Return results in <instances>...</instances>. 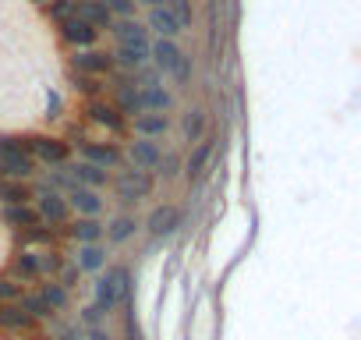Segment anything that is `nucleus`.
<instances>
[{"instance_id":"c9c22d12","label":"nucleus","mask_w":361,"mask_h":340,"mask_svg":"<svg viewBox=\"0 0 361 340\" xmlns=\"http://www.w3.org/2000/svg\"><path fill=\"white\" fill-rule=\"evenodd\" d=\"M103 8L110 11V18H138V4L135 0H103Z\"/></svg>"},{"instance_id":"6e6552de","label":"nucleus","mask_w":361,"mask_h":340,"mask_svg":"<svg viewBox=\"0 0 361 340\" xmlns=\"http://www.w3.org/2000/svg\"><path fill=\"white\" fill-rule=\"evenodd\" d=\"M64 202H68V210H75L78 217H89V220H99L103 210H106V199L99 192H92V188H82V185H71Z\"/></svg>"},{"instance_id":"a211bd4d","label":"nucleus","mask_w":361,"mask_h":340,"mask_svg":"<svg viewBox=\"0 0 361 340\" xmlns=\"http://www.w3.org/2000/svg\"><path fill=\"white\" fill-rule=\"evenodd\" d=\"M32 326H36V319L18 301L0 305V329H4V333H32Z\"/></svg>"},{"instance_id":"9d476101","label":"nucleus","mask_w":361,"mask_h":340,"mask_svg":"<svg viewBox=\"0 0 361 340\" xmlns=\"http://www.w3.org/2000/svg\"><path fill=\"white\" fill-rule=\"evenodd\" d=\"M124 156L131 159L135 170L156 174V166H159V159H163V149H159V142H152V138H135V142H128Z\"/></svg>"},{"instance_id":"f8f14e48","label":"nucleus","mask_w":361,"mask_h":340,"mask_svg":"<svg viewBox=\"0 0 361 340\" xmlns=\"http://www.w3.org/2000/svg\"><path fill=\"white\" fill-rule=\"evenodd\" d=\"M180 224H185V213H180L177 206H170V202L156 206V210L149 213V220H145V227H149L152 238H166V234H173Z\"/></svg>"},{"instance_id":"a19ab883","label":"nucleus","mask_w":361,"mask_h":340,"mask_svg":"<svg viewBox=\"0 0 361 340\" xmlns=\"http://www.w3.org/2000/svg\"><path fill=\"white\" fill-rule=\"evenodd\" d=\"M156 174L177 178V174H180V156H177V152H163V159H159V166H156Z\"/></svg>"},{"instance_id":"2f4dec72","label":"nucleus","mask_w":361,"mask_h":340,"mask_svg":"<svg viewBox=\"0 0 361 340\" xmlns=\"http://www.w3.org/2000/svg\"><path fill=\"white\" fill-rule=\"evenodd\" d=\"M39 294H43V301L54 308V312H61V308H68V301H71V291H64L57 280H47L43 287H39Z\"/></svg>"},{"instance_id":"09e8293b","label":"nucleus","mask_w":361,"mask_h":340,"mask_svg":"<svg viewBox=\"0 0 361 340\" xmlns=\"http://www.w3.org/2000/svg\"><path fill=\"white\" fill-rule=\"evenodd\" d=\"M71 4H85V0H71Z\"/></svg>"},{"instance_id":"393cba45","label":"nucleus","mask_w":361,"mask_h":340,"mask_svg":"<svg viewBox=\"0 0 361 340\" xmlns=\"http://www.w3.org/2000/svg\"><path fill=\"white\" fill-rule=\"evenodd\" d=\"M103 227H106V224H99V220L78 217V220L68 227V234H71L78 245H99V241H103Z\"/></svg>"},{"instance_id":"a878e982","label":"nucleus","mask_w":361,"mask_h":340,"mask_svg":"<svg viewBox=\"0 0 361 340\" xmlns=\"http://www.w3.org/2000/svg\"><path fill=\"white\" fill-rule=\"evenodd\" d=\"M110 57H114V68L121 64V68L135 71V68L149 64V43H145V47H121V43H117V50H114Z\"/></svg>"},{"instance_id":"f03ea898","label":"nucleus","mask_w":361,"mask_h":340,"mask_svg":"<svg viewBox=\"0 0 361 340\" xmlns=\"http://www.w3.org/2000/svg\"><path fill=\"white\" fill-rule=\"evenodd\" d=\"M131 298V269L128 266H110L106 269V277H99L96 280V308L103 312V315H110L117 305H124Z\"/></svg>"},{"instance_id":"aec40b11","label":"nucleus","mask_w":361,"mask_h":340,"mask_svg":"<svg viewBox=\"0 0 361 340\" xmlns=\"http://www.w3.org/2000/svg\"><path fill=\"white\" fill-rule=\"evenodd\" d=\"M110 103H114V110H117L124 121H135V117L142 114V107H138V89L128 85L124 78L114 85V99H110Z\"/></svg>"},{"instance_id":"2eb2a0df","label":"nucleus","mask_w":361,"mask_h":340,"mask_svg":"<svg viewBox=\"0 0 361 340\" xmlns=\"http://www.w3.org/2000/svg\"><path fill=\"white\" fill-rule=\"evenodd\" d=\"M173 92L166 89V85H145V89H138V107H142V114H170L173 110Z\"/></svg>"},{"instance_id":"ea45409f","label":"nucleus","mask_w":361,"mask_h":340,"mask_svg":"<svg viewBox=\"0 0 361 340\" xmlns=\"http://www.w3.org/2000/svg\"><path fill=\"white\" fill-rule=\"evenodd\" d=\"M47 18H54V22H64V18H71V11H75V4L71 0H47Z\"/></svg>"},{"instance_id":"e433bc0d","label":"nucleus","mask_w":361,"mask_h":340,"mask_svg":"<svg viewBox=\"0 0 361 340\" xmlns=\"http://www.w3.org/2000/svg\"><path fill=\"white\" fill-rule=\"evenodd\" d=\"M50 241H54V231H50L47 224H39V227L18 234V245H50Z\"/></svg>"},{"instance_id":"b1692460","label":"nucleus","mask_w":361,"mask_h":340,"mask_svg":"<svg viewBox=\"0 0 361 340\" xmlns=\"http://www.w3.org/2000/svg\"><path fill=\"white\" fill-rule=\"evenodd\" d=\"M209 159H213V138L206 135L202 142H195V149H192V156H188V163H185V174H188V181H199V178L206 174Z\"/></svg>"},{"instance_id":"cd10ccee","label":"nucleus","mask_w":361,"mask_h":340,"mask_svg":"<svg viewBox=\"0 0 361 340\" xmlns=\"http://www.w3.org/2000/svg\"><path fill=\"white\" fill-rule=\"evenodd\" d=\"M0 202H4V206L32 202V188L25 181H4V178H0Z\"/></svg>"},{"instance_id":"79ce46f5","label":"nucleus","mask_w":361,"mask_h":340,"mask_svg":"<svg viewBox=\"0 0 361 340\" xmlns=\"http://www.w3.org/2000/svg\"><path fill=\"white\" fill-rule=\"evenodd\" d=\"M99 319H106V315H103L96 305H85V308H82V322H85L89 329H92V326H99Z\"/></svg>"},{"instance_id":"9b49d317","label":"nucleus","mask_w":361,"mask_h":340,"mask_svg":"<svg viewBox=\"0 0 361 340\" xmlns=\"http://www.w3.org/2000/svg\"><path fill=\"white\" fill-rule=\"evenodd\" d=\"M57 32H61V40L68 43V47H75V50H89V47H96V40H99V32L92 29V25H85L82 18H64V22H57Z\"/></svg>"},{"instance_id":"20e7f679","label":"nucleus","mask_w":361,"mask_h":340,"mask_svg":"<svg viewBox=\"0 0 361 340\" xmlns=\"http://www.w3.org/2000/svg\"><path fill=\"white\" fill-rule=\"evenodd\" d=\"M78 152H82V159H85V163H92V166L106 170V174L124 163V149H121L117 142H92V138H78Z\"/></svg>"},{"instance_id":"58836bf2","label":"nucleus","mask_w":361,"mask_h":340,"mask_svg":"<svg viewBox=\"0 0 361 340\" xmlns=\"http://www.w3.org/2000/svg\"><path fill=\"white\" fill-rule=\"evenodd\" d=\"M22 294H25V291H22V284H18L15 277H8V273L0 277V305H8V301H18Z\"/></svg>"},{"instance_id":"f3484780","label":"nucleus","mask_w":361,"mask_h":340,"mask_svg":"<svg viewBox=\"0 0 361 340\" xmlns=\"http://www.w3.org/2000/svg\"><path fill=\"white\" fill-rule=\"evenodd\" d=\"M0 220H4L11 231H18V234H25V231H32V227H39V224H43L32 202H22V206H4Z\"/></svg>"},{"instance_id":"473e14b6","label":"nucleus","mask_w":361,"mask_h":340,"mask_svg":"<svg viewBox=\"0 0 361 340\" xmlns=\"http://www.w3.org/2000/svg\"><path fill=\"white\" fill-rule=\"evenodd\" d=\"M166 11L177 18V25H180V29H192V22H195V8H192V0H166Z\"/></svg>"},{"instance_id":"f704fd0d","label":"nucleus","mask_w":361,"mask_h":340,"mask_svg":"<svg viewBox=\"0 0 361 340\" xmlns=\"http://www.w3.org/2000/svg\"><path fill=\"white\" fill-rule=\"evenodd\" d=\"M36 259H39V273H43V277H57V269L64 266V255H61L57 248L36 252Z\"/></svg>"},{"instance_id":"37998d69","label":"nucleus","mask_w":361,"mask_h":340,"mask_svg":"<svg viewBox=\"0 0 361 340\" xmlns=\"http://www.w3.org/2000/svg\"><path fill=\"white\" fill-rule=\"evenodd\" d=\"M57 110H61V96L47 92V117H57Z\"/></svg>"},{"instance_id":"c85d7f7f","label":"nucleus","mask_w":361,"mask_h":340,"mask_svg":"<svg viewBox=\"0 0 361 340\" xmlns=\"http://www.w3.org/2000/svg\"><path fill=\"white\" fill-rule=\"evenodd\" d=\"M206 135H209V114L202 107L188 110V117H185V138L188 142H202Z\"/></svg>"},{"instance_id":"72a5a7b5","label":"nucleus","mask_w":361,"mask_h":340,"mask_svg":"<svg viewBox=\"0 0 361 340\" xmlns=\"http://www.w3.org/2000/svg\"><path fill=\"white\" fill-rule=\"evenodd\" d=\"M18 305H22L32 319H47V315H54V308L43 301V294H39V291H36V294H22V298H18Z\"/></svg>"},{"instance_id":"4468645a","label":"nucleus","mask_w":361,"mask_h":340,"mask_svg":"<svg viewBox=\"0 0 361 340\" xmlns=\"http://www.w3.org/2000/svg\"><path fill=\"white\" fill-rule=\"evenodd\" d=\"M110 36H114L121 47H145V43H149V29H145V22H138V18H117V22L110 25Z\"/></svg>"},{"instance_id":"f257e3e1","label":"nucleus","mask_w":361,"mask_h":340,"mask_svg":"<svg viewBox=\"0 0 361 340\" xmlns=\"http://www.w3.org/2000/svg\"><path fill=\"white\" fill-rule=\"evenodd\" d=\"M149 61H152V68L159 75L173 78L177 85H188L192 75H195V61L177 47V40H156V43H149Z\"/></svg>"},{"instance_id":"4be33fe9","label":"nucleus","mask_w":361,"mask_h":340,"mask_svg":"<svg viewBox=\"0 0 361 340\" xmlns=\"http://www.w3.org/2000/svg\"><path fill=\"white\" fill-rule=\"evenodd\" d=\"M75 18H82L85 25H92L96 32H110V25H114V18H110V11L103 8V0H85V4H75V11H71Z\"/></svg>"},{"instance_id":"c03bdc74","label":"nucleus","mask_w":361,"mask_h":340,"mask_svg":"<svg viewBox=\"0 0 361 340\" xmlns=\"http://www.w3.org/2000/svg\"><path fill=\"white\" fill-rule=\"evenodd\" d=\"M89 340H114V336H110L106 329H99V326H92V329H89Z\"/></svg>"},{"instance_id":"7ed1b4c3","label":"nucleus","mask_w":361,"mask_h":340,"mask_svg":"<svg viewBox=\"0 0 361 340\" xmlns=\"http://www.w3.org/2000/svg\"><path fill=\"white\" fill-rule=\"evenodd\" d=\"M114 192L121 202H142L156 192V174H145V170H124V174L114 181Z\"/></svg>"},{"instance_id":"bb28decb","label":"nucleus","mask_w":361,"mask_h":340,"mask_svg":"<svg viewBox=\"0 0 361 340\" xmlns=\"http://www.w3.org/2000/svg\"><path fill=\"white\" fill-rule=\"evenodd\" d=\"M75 266H78L82 273H99V269L106 266V252H103V245H78Z\"/></svg>"},{"instance_id":"7c9ffc66","label":"nucleus","mask_w":361,"mask_h":340,"mask_svg":"<svg viewBox=\"0 0 361 340\" xmlns=\"http://www.w3.org/2000/svg\"><path fill=\"white\" fill-rule=\"evenodd\" d=\"M135 227H138V224H135V217H114V220H110V227H103V234H106L114 245H121V241H128V238L135 234Z\"/></svg>"},{"instance_id":"1a4fd4ad","label":"nucleus","mask_w":361,"mask_h":340,"mask_svg":"<svg viewBox=\"0 0 361 340\" xmlns=\"http://www.w3.org/2000/svg\"><path fill=\"white\" fill-rule=\"evenodd\" d=\"M85 117H89L96 128L110 131V135H124V131H128V121L114 110L110 99H89V103H85Z\"/></svg>"},{"instance_id":"4c0bfd02","label":"nucleus","mask_w":361,"mask_h":340,"mask_svg":"<svg viewBox=\"0 0 361 340\" xmlns=\"http://www.w3.org/2000/svg\"><path fill=\"white\" fill-rule=\"evenodd\" d=\"M50 280H57L64 291H71V287H78V280H82V269H78L75 262H64V266L57 269V277H50Z\"/></svg>"},{"instance_id":"de8ad7c7","label":"nucleus","mask_w":361,"mask_h":340,"mask_svg":"<svg viewBox=\"0 0 361 340\" xmlns=\"http://www.w3.org/2000/svg\"><path fill=\"white\" fill-rule=\"evenodd\" d=\"M29 340H50V336H39V333H36V336H29Z\"/></svg>"},{"instance_id":"a18cd8bd","label":"nucleus","mask_w":361,"mask_h":340,"mask_svg":"<svg viewBox=\"0 0 361 340\" xmlns=\"http://www.w3.org/2000/svg\"><path fill=\"white\" fill-rule=\"evenodd\" d=\"M135 4H145V8H166V0H135Z\"/></svg>"},{"instance_id":"0eeeda50","label":"nucleus","mask_w":361,"mask_h":340,"mask_svg":"<svg viewBox=\"0 0 361 340\" xmlns=\"http://www.w3.org/2000/svg\"><path fill=\"white\" fill-rule=\"evenodd\" d=\"M71 71L75 75H92V78H110L114 75V57L89 47V50H75L71 54Z\"/></svg>"},{"instance_id":"6ab92c4d","label":"nucleus","mask_w":361,"mask_h":340,"mask_svg":"<svg viewBox=\"0 0 361 340\" xmlns=\"http://www.w3.org/2000/svg\"><path fill=\"white\" fill-rule=\"evenodd\" d=\"M145 29H149V32H156L159 40H177L180 32H185L166 8H149V15H145Z\"/></svg>"},{"instance_id":"c756f323","label":"nucleus","mask_w":361,"mask_h":340,"mask_svg":"<svg viewBox=\"0 0 361 340\" xmlns=\"http://www.w3.org/2000/svg\"><path fill=\"white\" fill-rule=\"evenodd\" d=\"M71 85H75L82 96H89V99H99V96L106 92V78H92V75H75V71H71Z\"/></svg>"},{"instance_id":"dca6fc26","label":"nucleus","mask_w":361,"mask_h":340,"mask_svg":"<svg viewBox=\"0 0 361 340\" xmlns=\"http://www.w3.org/2000/svg\"><path fill=\"white\" fill-rule=\"evenodd\" d=\"M32 174H36V159L29 152L0 156V178H4V181H29Z\"/></svg>"},{"instance_id":"49530a36","label":"nucleus","mask_w":361,"mask_h":340,"mask_svg":"<svg viewBox=\"0 0 361 340\" xmlns=\"http://www.w3.org/2000/svg\"><path fill=\"white\" fill-rule=\"evenodd\" d=\"M32 4H36V8H47V0H32Z\"/></svg>"},{"instance_id":"423d86ee","label":"nucleus","mask_w":361,"mask_h":340,"mask_svg":"<svg viewBox=\"0 0 361 340\" xmlns=\"http://www.w3.org/2000/svg\"><path fill=\"white\" fill-rule=\"evenodd\" d=\"M36 213H39V220H43L47 227H61V224H68V217H71L64 195L54 192V188H47V185L36 188Z\"/></svg>"},{"instance_id":"412c9836","label":"nucleus","mask_w":361,"mask_h":340,"mask_svg":"<svg viewBox=\"0 0 361 340\" xmlns=\"http://www.w3.org/2000/svg\"><path fill=\"white\" fill-rule=\"evenodd\" d=\"M131 131H135V138H152L156 142L170 131V117L166 114H138L131 121Z\"/></svg>"},{"instance_id":"39448f33","label":"nucleus","mask_w":361,"mask_h":340,"mask_svg":"<svg viewBox=\"0 0 361 340\" xmlns=\"http://www.w3.org/2000/svg\"><path fill=\"white\" fill-rule=\"evenodd\" d=\"M29 152L36 163H47V166H64L68 156H71V145L64 138H54V135H29Z\"/></svg>"},{"instance_id":"ddd939ff","label":"nucleus","mask_w":361,"mask_h":340,"mask_svg":"<svg viewBox=\"0 0 361 340\" xmlns=\"http://www.w3.org/2000/svg\"><path fill=\"white\" fill-rule=\"evenodd\" d=\"M64 170H68L71 185H82V188H92V192H99V188L110 181L106 170H99V166H92V163H85V159H78V163H64Z\"/></svg>"},{"instance_id":"5701e85b","label":"nucleus","mask_w":361,"mask_h":340,"mask_svg":"<svg viewBox=\"0 0 361 340\" xmlns=\"http://www.w3.org/2000/svg\"><path fill=\"white\" fill-rule=\"evenodd\" d=\"M8 277H15L18 284H32V280H39L43 273H39V259H36V252L18 248V255L11 259V273H8Z\"/></svg>"}]
</instances>
